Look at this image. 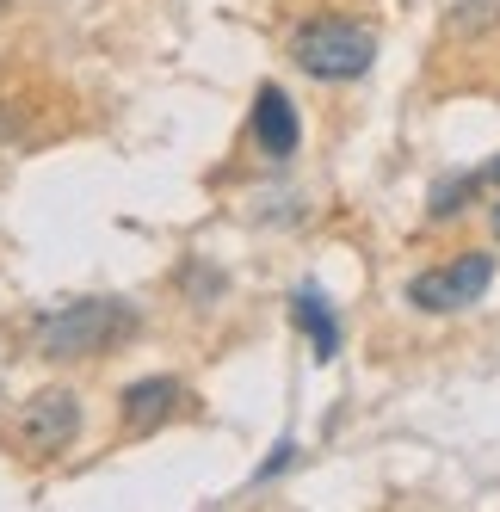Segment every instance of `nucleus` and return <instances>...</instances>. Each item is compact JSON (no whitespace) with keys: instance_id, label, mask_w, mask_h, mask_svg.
<instances>
[{"instance_id":"nucleus-1","label":"nucleus","mask_w":500,"mask_h":512,"mask_svg":"<svg viewBox=\"0 0 500 512\" xmlns=\"http://www.w3.org/2000/svg\"><path fill=\"white\" fill-rule=\"evenodd\" d=\"M136 303L124 297H81V303H62L50 315H38V327H31V346H38V358H105L112 346H124L136 334Z\"/></svg>"},{"instance_id":"nucleus-2","label":"nucleus","mask_w":500,"mask_h":512,"mask_svg":"<svg viewBox=\"0 0 500 512\" xmlns=\"http://www.w3.org/2000/svg\"><path fill=\"white\" fill-rule=\"evenodd\" d=\"M291 62L315 81H359L377 62V31L359 19H303L291 31Z\"/></svg>"},{"instance_id":"nucleus-3","label":"nucleus","mask_w":500,"mask_h":512,"mask_svg":"<svg viewBox=\"0 0 500 512\" xmlns=\"http://www.w3.org/2000/svg\"><path fill=\"white\" fill-rule=\"evenodd\" d=\"M81 395L75 389H62V383H50V389H38L19 408V420H13V445L31 457V463H56L62 451H75V438H81Z\"/></svg>"},{"instance_id":"nucleus-4","label":"nucleus","mask_w":500,"mask_h":512,"mask_svg":"<svg viewBox=\"0 0 500 512\" xmlns=\"http://www.w3.org/2000/svg\"><path fill=\"white\" fill-rule=\"evenodd\" d=\"M488 284H494V253H457V260L420 272V278L408 284V303H414L420 315H457V309L482 303Z\"/></svg>"},{"instance_id":"nucleus-5","label":"nucleus","mask_w":500,"mask_h":512,"mask_svg":"<svg viewBox=\"0 0 500 512\" xmlns=\"http://www.w3.org/2000/svg\"><path fill=\"white\" fill-rule=\"evenodd\" d=\"M254 142H260L266 161H291L297 155L303 124H297V105H291L284 87H260V99H254Z\"/></svg>"},{"instance_id":"nucleus-6","label":"nucleus","mask_w":500,"mask_h":512,"mask_svg":"<svg viewBox=\"0 0 500 512\" xmlns=\"http://www.w3.org/2000/svg\"><path fill=\"white\" fill-rule=\"evenodd\" d=\"M180 383H173V377H142V383H130L124 389V401H118V408H124V426L130 432H155V426H167V414L173 408H180Z\"/></svg>"},{"instance_id":"nucleus-7","label":"nucleus","mask_w":500,"mask_h":512,"mask_svg":"<svg viewBox=\"0 0 500 512\" xmlns=\"http://www.w3.org/2000/svg\"><path fill=\"white\" fill-rule=\"evenodd\" d=\"M291 315H297V327L309 334V352L328 364L334 352H340V321H334V309H328V297H321L315 284H303L297 297H291Z\"/></svg>"},{"instance_id":"nucleus-8","label":"nucleus","mask_w":500,"mask_h":512,"mask_svg":"<svg viewBox=\"0 0 500 512\" xmlns=\"http://www.w3.org/2000/svg\"><path fill=\"white\" fill-rule=\"evenodd\" d=\"M476 186H482V173H457V179H445V186H433V216H457Z\"/></svg>"},{"instance_id":"nucleus-9","label":"nucleus","mask_w":500,"mask_h":512,"mask_svg":"<svg viewBox=\"0 0 500 512\" xmlns=\"http://www.w3.org/2000/svg\"><path fill=\"white\" fill-rule=\"evenodd\" d=\"M482 186H500V155H494V161L482 167Z\"/></svg>"},{"instance_id":"nucleus-10","label":"nucleus","mask_w":500,"mask_h":512,"mask_svg":"<svg viewBox=\"0 0 500 512\" xmlns=\"http://www.w3.org/2000/svg\"><path fill=\"white\" fill-rule=\"evenodd\" d=\"M494 229H500V210H494Z\"/></svg>"}]
</instances>
